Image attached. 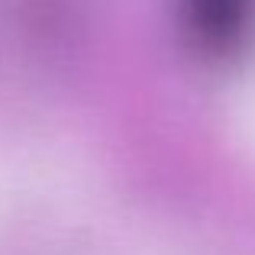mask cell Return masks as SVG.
Listing matches in <instances>:
<instances>
[{"label":"cell","instance_id":"obj_1","mask_svg":"<svg viewBox=\"0 0 255 255\" xmlns=\"http://www.w3.org/2000/svg\"><path fill=\"white\" fill-rule=\"evenodd\" d=\"M184 36L210 58H230L252 36L255 0H174Z\"/></svg>","mask_w":255,"mask_h":255}]
</instances>
